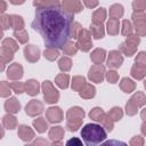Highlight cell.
<instances>
[{"mask_svg":"<svg viewBox=\"0 0 146 146\" xmlns=\"http://www.w3.org/2000/svg\"><path fill=\"white\" fill-rule=\"evenodd\" d=\"M73 18L62 5L40 7L35 9L32 27L42 36L47 48L63 49L71 38Z\"/></svg>","mask_w":146,"mask_h":146,"instance_id":"obj_1","label":"cell"},{"mask_svg":"<svg viewBox=\"0 0 146 146\" xmlns=\"http://www.w3.org/2000/svg\"><path fill=\"white\" fill-rule=\"evenodd\" d=\"M81 137L86 145L94 146L106 139V130L97 123H88L81 130Z\"/></svg>","mask_w":146,"mask_h":146,"instance_id":"obj_2","label":"cell"},{"mask_svg":"<svg viewBox=\"0 0 146 146\" xmlns=\"http://www.w3.org/2000/svg\"><path fill=\"white\" fill-rule=\"evenodd\" d=\"M41 89H42V92H43V99L47 104H55V103L58 102L59 92L49 80H46V81L42 82Z\"/></svg>","mask_w":146,"mask_h":146,"instance_id":"obj_3","label":"cell"},{"mask_svg":"<svg viewBox=\"0 0 146 146\" xmlns=\"http://www.w3.org/2000/svg\"><path fill=\"white\" fill-rule=\"evenodd\" d=\"M131 19L133 22V29L136 34L139 36L146 35V14L144 11H133L131 15Z\"/></svg>","mask_w":146,"mask_h":146,"instance_id":"obj_4","label":"cell"},{"mask_svg":"<svg viewBox=\"0 0 146 146\" xmlns=\"http://www.w3.org/2000/svg\"><path fill=\"white\" fill-rule=\"evenodd\" d=\"M91 32L89 30H86V29H82V31L80 32L78 39H76V47L83 51V52H87L91 49L92 47V41H91Z\"/></svg>","mask_w":146,"mask_h":146,"instance_id":"obj_5","label":"cell"},{"mask_svg":"<svg viewBox=\"0 0 146 146\" xmlns=\"http://www.w3.org/2000/svg\"><path fill=\"white\" fill-rule=\"evenodd\" d=\"M105 74H106V71H105V66L104 65H102V64H94L89 68L88 78L92 82H95V83H100L105 79Z\"/></svg>","mask_w":146,"mask_h":146,"instance_id":"obj_6","label":"cell"},{"mask_svg":"<svg viewBox=\"0 0 146 146\" xmlns=\"http://www.w3.org/2000/svg\"><path fill=\"white\" fill-rule=\"evenodd\" d=\"M43 112V104L40 100L32 99L25 106V113L29 116H38Z\"/></svg>","mask_w":146,"mask_h":146,"instance_id":"obj_7","label":"cell"},{"mask_svg":"<svg viewBox=\"0 0 146 146\" xmlns=\"http://www.w3.org/2000/svg\"><path fill=\"white\" fill-rule=\"evenodd\" d=\"M46 117H47L48 122H50V123H59L63 121V117H64L63 111L57 106L49 107L46 111Z\"/></svg>","mask_w":146,"mask_h":146,"instance_id":"obj_8","label":"cell"},{"mask_svg":"<svg viewBox=\"0 0 146 146\" xmlns=\"http://www.w3.org/2000/svg\"><path fill=\"white\" fill-rule=\"evenodd\" d=\"M24 57L30 63H35L40 58V49L34 44H27L24 48Z\"/></svg>","mask_w":146,"mask_h":146,"instance_id":"obj_9","label":"cell"},{"mask_svg":"<svg viewBox=\"0 0 146 146\" xmlns=\"http://www.w3.org/2000/svg\"><path fill=\"white\" fill-rule=\"evenodd\" d=\"M107 66L111 68H119L123 63V57L120 50H112L107 57Z\"/></svg>","mask_w":146,"mask_h":146,"instance_id":"obj_10","label":"cell"},{"mask_svg":"<svg viewBox=\"0 0 146 146\" xmlns=\"http://www.w3.org/2000/svg\"><path fill=\"white\" fill-rule=\"evenodd\" d=\"M23 76V66L19 63H13L11 65H9V67L7 68V78L9 80L16 81V80H21Z\"/></svg>","mask_w":146,"mask_h":146,"instance_id":"obj_11","label":"cell"},{"mask_svg":"<svg viewBox=\"0 0 146 146\" xmlns=\"http://www.w3.org/2000/svg\"><path fill=\"white\" fill-rule=\"evenodd\" d=\"M60 5L66 11H68L73 15L82 11V9H83L82 3L80 2V0H63Z\"/></svg>","mask_w":146,"mask_h":146,"instance_id":"obj_12","label":"cell"},{"mask_svg":"<svg viewBox=\"0 0 146 146\" xmlns=\"http://www.w3.org/2000/svg\"><path fill=\"white\" fill-rule=\"evenodd\" d=\"M48 137L52 141L51 143L52 145H62V139L64 137V129H63V127L56 125V127L50 128Z\"/></svg>","mask_w":146,"mask_h":146,"instance_id":"obj_13","label":"cell"},{"mask_svg":"<svg viewBox=\"0 0 146 146\" xmlns=\"http://www.w3.org/2000/svg\"><path fill=\"white\" fill-rule=\"evenodd\" d=\"M17 135L18 137L25 141V143H30L33 138H34V131L29 127V125H25V124H22L18 127V131H17Z\"/></svg>","mask_w":146,"mask_h":146,"instance_id":"obj_14","label":"cell"},{"mask_svg":"<svg viewBox=\"0 0 146 146\" xmlns=\"http://www.w3.org/2000/svg\"><path fill=\"white\" fill-rule=\"evenodd\" d=\"M5 110L7 111V113L16 114L21 110V103L17 100L16 97H9L5 102Z\"/></svg>","mask_w":146,"mask_h":146,"instance_id":"obj_15","label":"cell"},{"mask_svg":"<svg viewBox=\"0 0 146 146\" xmlns=\"http://www.w3.org/2000/svg\"><path fill=\"white\" fill-rule=\"evenodd\" d=\"M40 91V84L36 80H27L25 82V92L29 96H36Z\"/></svg>","mask_w":146,"mask_h":146,"instance_id":"obj_16","label":"cell"},{"mask_svg":"<svg viewBox=\"0 0 146 146\" xmlns=\"http://www.w3.org/2000/svg\"><path fill=\"white\" fill-rule=\"evenodd\" d=\"M90 32L95 39H102L105 35V29L103 23H95L92 22L90 24Z\"/></svg>","mask_w":146,"mask_h":146,"instance_id":"obj_17","label":"cell"},{"mask_svg":"<svg viewBox=\"0 0 146 146\" xmlns=\"http://www.w3.org/2000/svg\"><path fill=\"white\" fill-rule=\"evenodd\" d=\"M106 58V51L102 48H96L90 54V59L94 64H102Z\"/></svg>","mask_w":146,"mask_h":146,"instance_id":"obj_18","label":"cell"},{"mask_svg":"<svg viewBox=\"0 0 146 146\" xmlns=\"http://www.w3.org/2000/svg\"><path fill=\"white\" fill-rule=\"evenodd\" d=\"M130 74L136 80H143L144 78H146V67L138 64H133L131 67Z\"/></svg>","mask_w":146,"mask_h":146,"instance_id":"obj_19","label":"cell"},{"mask_svg":"<svg viewBox=\"0 0 146 146\" xmlns=\"http://www.w3.org/2000/svg\"><path fill=\"white\" fill-rule=\"evenodd\" d=\"M86 115L84 111L79 107V106H74L67 110L66 112V120H71V119H83Z\"/></svg>","mask_w":146,"mask_h":146,"instance_id":"obj_20","label":"cell"},{"mask_svg":"<svg viewBox=\"0 0 146 146\" xmlns=\"http://www.w3.org/2000/svg\"><path fill=\"white\" fill-rule=\"evenodd\" d=\"M106 30H107V33L110 35H116V34H119V30H120V22H119V19L111 17L107 21Z\"/></svg>","mask_w":146,"mask_h":146,"instance_id":"obj_21","label":"cell"},{"mask_svg":"<svg viewBox=\"0 0 146 146\" xmlns=\"http://www.w3.org/2000/svg\"><path fill=\"white\" fill-rule=\"evenodd\" d=\"M120 88L123 92H127V94H130L132 91H135L136 89V83L129 79V78H122L121 79V82H120Z\"/></svg>","mask_w":146,"mask_h":146,"instance_id":"obj_22","label":"cell"},{"mask_svg":"<svg viewBox=\"0 0 146 146\" xmlns=\"http://www.w3.org/2000/svg\"><path fill=\"white\" fill-rule=\"evenodd\" d=\"M79 95H80V97L83 98V99H91V98H94L95 95H96V88H95L92 84L87 83V84L83 87V89H82L81 91H79Z\"/></svg>","mask_w":146,"mask_h":146,"instance_id":"obj_23","label":"cell"},{"mask_svg":"<svg viewBox=\"0 0 146 146\" xmlns=\"http://www.w3.org/2000/svg\"><path fill=\"white\" fill-rule=\"evenodd\" d=\"M0 59H1V71H3V70H5V65L14 59V52L10 51V50H8V49L1 48V51H0Z\"/></svg>","mask_w":146,"mask_h":146,"instance_id":"obj_24","label":"cell"},{"mask_svg":"<svg viewBox=\"0 0 146 146\" xmlns=\"http://www.w3.org/2000/svg\"><path fill=\"white\" fill-rule=\"evenodd\" d=\"M2 125H3L6 129L13 130V129H15V128L17 127V120H16V117H15L13 114L8 113V114H6V115L2 117Z\"/></svg>","mask_w":146,"mask_h":146,"instance_id":"obj_25","label":"cell"},{"mask_svg":"<svg viewBox=\"0 0 146 146\" xmlns=\"http://www.w3.org/2000/svg\"><path fill=\"white\" fill-rule=\"evenodd\" d=\"M124 14V9H123V6L120 5V3H114L110 7V17L112 18H121Z\"/></svg>","mask_w":146,"mask_h":146,"instance_id":"obj_26","label":"cell"},{"mask_svg":"<svg viewBox=\"0 0 146 146\" xmlns=\"http://www.w3.org/2000/svg\"><path fill=\"white\" fill-rule=\"evenodd\" d=\"M86 84H87L86 79L83 76H81V75H76V76H73L71 87H72V89L74 91H81Z\"/></svg>","mask_w":146,"mask_h":146,"instance_id":"obj_27","label":"cell"},{"mask_svg":"<svg viewBox=\"0 0 146 146\" xmlns=\"http://www.w3.org/2000/svg\"><path fill=\"white\" fill-rule=\"evenodd\" d=\"M33 127L35 128V130L39 133H42L48 129V120H46L44 117L40 116V117H38V119H35L33 121Z\"/></svg>","mask_w":146,"mask_h":146,"instance_id":"obj_28","label":"cell"},{"mask_svg":"<svg viewBox=\"0 0 146 146\" xmlns=\"http://www.w3.org/2000/svg\"><path fill=\"white\" fill-rule=\"evenodd\" d=\"M68 82H70V75L66 73H60L55 78V83L60 89H66L68 87Z\"/></svg>","mask_w":146,"mask_h":146,"instance_id":"obj_29","label":"cell"},{"mask_svg":"<svg viewBox=\"0 0 146 146\" xmlns=\"http://www.w3.org/2000/svg\"><path fill=\"white\" fill-rule=\"evenodd\" d=\"M106 115V113L103 111V108H100V107H94L90 112H89V116H90V119L91 120H94V121H96V122H102L103 121V119H104V116Z\"/></svg>","mask_w":146,"mask_h":146,"instance_id":"obj_30","label":"cell"},{"mask_svg":"<svg viewBox=\"0 0 146 146\" xmlns=\"http://www.w3.org/2000/svg\"><path fill=\"white\" fill-rule=\"evenodd\" d=\"M10 27L14 31L24 29V19L19 15H10Z\"/></svg>","mask_w":146,"mask_h":146,"instance_id":"obj_31","label":"cell"},{"mask_svg":"<svg viewBox=\"0 0 146 146\" xmlns=\"http://www.w3.org/2000/svg\"><path fill=\"white\" fill-rule=\"evenodd\" d=\"M1 48H5V49H8L13 52H16L18 50V43L11 39V38H7V39H3L2 40V43H1Z\"/></svg>","mask_w":146,"mask_h":146,"instance_id":"obj_32","label":"cell"},{"mask_svg":"<svg viewBox=\"0 0 146 146\" xmlns=\"http://www.w3.org/2000/svg\"><path fill=\"white\" fill-rule=\"evenodd\" d=\"M138 107H141V106H144L145 104H146V96H145V94L143 92V91H137V92H135L132 96H131V98H130Z\"/></svg>","mask_w":146,"mask_h":146,"instance_id":"obj_33","label":"cell"},{"mask_svg":"<svg viewBox=\"0 0 146 146\" xmlns=\"http://www.w3.org/2000/svg\"><path fill=\"white\" fill-rule=\"evenodd\" d=\"M106 19V9L99 8L92 13V22L95 23H104Z\"/></svg>","mask_w":146,"mask_h":146,"instance_id":"obj_34","label":"cell"},{"mask_svg":"<svg viewBox=\"0 0 146 146\" xmlns=\"http://www.w3.org/2000/svg\"><path fill=\"white\" fill-rule=\"evenodd\" d=\"M14 36L18 40L19 43H26L29 41V34H27V32H26L25 29L15 30L14 31Z\"/></svg>","mask_w":146,"mask_h":146,"instance_id":"obj_35","label":"cell"},{"mask_svg":"<svg viewBox=\"0 0 146 146\" xmlns=\"http://www.w3.org/2000/svg\"><path fill=\"white\" fill-rule=\"evenodd\" d=\"M43 56H44L46 59L52 62V60H55V59L58 58L59 51H58L57 48H47V49H44V51H43Z\"/></svg>","mask_w":146,"mask_h":146,"instance_id":"obj_36","label":"cell"},{"mask_svg":"<svg viewBox=\"0 0 146 146\" xmlns=\"http://www.w3.org/2000/svg\"><path fill=\"white\" fill-rule=\"evenodd\" d=\"M83 119H71L66 120V128L70 131H76L81 125H82Z\"/></svg>","mask_w":146,"mask_h":146,"instance_id":"obj_37","label":"cell"},{"mask_svg":"<svg viewBox=\"0 0 146 146\" xmlns=\"http://www.w3.org/2000/svg\"><path fill=\"white\" fill-rule=\"evenodd\" d=\"M133 30H135V29H133V25L131 24L130 21L124 19V21L122 22V27H121V33H122V35H124V36H129V35L132 34Z\"/></svg>","mask_w":146,"mask_h":146,"instance_id":"obj_38","label":"cell"},{"mask_svg":"<svg viewBox=\"0 0 146 146\" xmlns=\"http://www.w3.org/2000/svg\"><path fill=\"white\" fill-rule=\"evenodd\" d=\"M119 49H120V51H121L123 55H125L127 57H131V56H132V55H135V52L137 51V48L131 47V46L127 44L125 42H122V43L120 44Z\"/></svg>","mask_w":146,"mask_h":146,"instance_id":"obj_39","label":"cell"},{"mask_svg":"<svg viewBox=\"0 0 146 146\" xmlns=\"http://www.w3.org/2000/svg\"><path fill=\"white\" fill-rule=\"evenodd\" d=\"M58 67L62 72H67L72 67V60L68 57H62L58 60Z\"/></svg>","mask_w":146,"mask_h":146,"instance_id":"obj_40","label":"cell"},{"mask_svg":"<svg viewBox=\"0 0 146 146\" xmlns=\"http://www.w3.org/2000/svg\"><path fill=\"white\" fill-rule=\"evenodd\" d=\"M107 115H108L114 122H116V121H120V120L123 117V111H122V108H120V107H113L112 110H110V112L107 113Z\"/></svg>","mask_w":146,"mask_h":146,"instance_id":"obj_41","label":"cell"},{"mask_svg":"<svg viewBox=\"0 0 146 146\" xmlns=\"http://www.w3.org/2000/svg\"><path fill=\"white\" fill-rule=\"evenodd\" d=\"M59 5V0H33V6L36 8L40 7H50Z\"/></svg>","mask_w":146,"mask_h":146,"instance_id":"obj_42","label":"cell"},{"mask_svg":"<svg viewBox=\"0 0 146 146\" xmlns=\"http://www.w3.org/2000/svg\"><path fill=\"white\" fill-rule=\"evenodd\" d=\"M78 50H79V48L76 47V44L73 43V42H70V41H68L67 43H65V46L63 47L64 54H65V55H68V56H74V55H76Z\"/></svg>","mask_w":146,"mask_h":146,"instance_id":"obj_43","label":"cell"},{"mask_svg":"<svg viewBox=\"0 0 146 146\" xmlns=\"http://www.w3.org/2000/svg\"><path fill=\"white\" fill-rule=\"evenodd\" d=\"M11 91H13V89H11L10 84L7 83L6 81H1V83H0V96L2 98H7V97L10 96Z\"/></svg>","mask_w":146,"mask_h":146,"instance_id":"obj_44","label":"cell"},{"mask_svg":"<svg viewBox=\"0 0 146 146\" xmlns=\"http://www.w3.org/2000/svg\"><path fill=\"white\" fill-rule=\"evenodd\" d=\"M138 108H139V107H138L131 99H129L128 103L125 104V113H127V115H129V116L136 115L137 112H138Z\"/></svg>","mask_w":146,"mask_h":146,"instance_id":"obj_45","label":"cell"},{"mask_svg":"<svg viewBox=\"0 0 146 146\" xmlns=\"http://www.w3.org/2000/svg\"><path fill=\"white\" fill-rule=\"evenodd\" d=\"M9 84H10L13 91L16 92L17 95H21V94L25 92V83L19 82L18 80H16V81H14V82H10Z\"/></svg>","mask_w":146,"mask_h":146,"instance_id":"obj_46","label":"cell"},{"mask_svg":"<svg viewBox=\"0 0 146 146\" xmlns=\"http://www.w3.org/2000/svg\"><path fill=\"white\" fill-rule=\"evenodd\" d=\"M124 42H125L127 44L131 46V47L137 48V47H138V44L140 43V36H139L138 34H131V35L127 36V39H125V41H124Z\"/></svg>","mask_w":146,"mask_h":146,"instance_id":"obj_47","label":"cell"},{"mask_svg":"<svg viewBox=\"0 0 146 146\" xmlns=\"http://www.w3.org/2000/svg\"><path fill=\"white\" fill-rule=\"evenodd\" d=\"M100 123H102V125L105 128V130H107V131H112L113 128H114V121H113L107 114L104 116V119H103V121H102Z\"/></svg>","mask_w":146,"mask_h":146,"instance_id":"obj_48","label":"cell"},{"mask_svg":"<svg viewBox=\"0 0 146 146\" xmlns=\"http://www.w3.org/2000/svg\"><path fill=\"white\" fill-rule=\"evenodd\" d=\"M132 8L135 11H144L146 9V0H133Z\"/></svg>","mask_w":146,"mask_h":146,"instance_id":"obj_49","label":"cell"},{"mask_svg":"<svg viewBox=\"0 0 146 146\" xmlns=\"http://www.w3.org/2000/svg\"><path fill=\"white\" fill-rule=\"evenodd\" d=\"M81 31H82V26H81V24L78 23V22H74L73 25H72V30H71V38H73V39L76 40Z\"/></svg>","mask_w":146,"mask_h":146,"instance_id":"obj_50","label":"cell"},{"mask_svg":"<svg viewBox=\"0 0 146 146\" xmlns=\"http://www.w3.org/2000/svg\"><path fill=\"white\" fill-rule=\"evenodd\" d=\"M105 78H106V80H107L110 83H116L117 80H119V74H117V72H115L114 70H110L108 72H106Z\"/></svg>","mask_w":146,"mask_h":146,"instance_id":"obj_51","label":"cell"},{"mask_svg":"<svg viewBox=\"0 0 146 146\" xmlns=\"http://www.w3.org/2000/svg\"><path fill=\"white\" fill-rule=\"evenodd\" d=\"M0 23H1L2 31L9 29V27H10V15H5V14H2L1 17H0Z\"/></svg>","mask_w":146,"mask_h":146,"instance_id":"obj_52","label":"cell"},{"mask_svg":"<svg viewBox=\"0 0 146 146\" xmlns=\"http://www.w3.org/2000/svg\"><path fill=\"white\" fill-rule=\"evenodd\" d=\"M135 63L138 64V65H141V66H145V67H146V51H140V52H138L137 56H136Z\"/></svg>","mask_w":146,"mask_h":146,"instance_id":"obj_53","label":"cell"},{"mask_svg":"<svg viewBox=\"0 0 146 146\" xmlns=\"http://www.w3.org/2000/svg\"><path fill=\"white\" fill-rule=\"evenodd\" d=\"M130 145L131 146H141V145H144V138L141 136H135L130 139Z\"/></svg>","mask_w":146,"mask_h":146,"instance_id":"obj_54","label":"cell"},{"mask_svg":"<svg viewBox=\"0 0 146 146\" xmlns=\"http://www.w3.org/2000/svg\"><path fill=\"white\" fill-rule=\"evenodd\" d=\"M83 3L87 8L89 9H94L98 6V0H83Z\"/></svg>","mask_w":146,"mask_h":146,"instance_id":"obj_55","label":"cell"},{"mask_svg":"<svg viewBox=\"0 0 146 146\" xmlns=\"http://www.w3.org/2000/svg\"><path fill=\"white\" fill-rule=\"evenodd\" d=\"M66 145H73V146H81L82 145V141L79 139V138H76V137H74V138H71V139H68L67 141H66Z\"/></svg>","mask_w":146,"mask_h":146,"instance_id":"obj_56","label":"cell"},{"mask_svg":"<svg viewBox=\"0 0 146 146\" xmlns=\"http://www.w3.org/2000/svg\"><path fill=\"white\" fill-rule=\"evenodd\" d=\"M31 144H32V145H50V143H49L48 140L42 139V138H39V139H36V140L32 141Z\"/></svg>","mask_w":146,"mask_h":146,"instance_id":"obj_57","label":"cell"},{"mask_svg":"<svg viewBox=\"0 0 146 146\" xmlns=\"http://www.w3.org/2000/svg\"><path fill=\"white\" fill-rule=\"evenodd\" d=\"M0 5H1L0 11H1V14H3V13L6 11V9H7V3H6V1H5V0H0Z\"/></svg>","mask_w":146,"mask_h":146,"instance_id":"obj_58","label":"cell"},{"mask_svg":"<svg viewBox=\"0 0 146 146\" xmlns=\"http://www.w3.org/2000/svg\"><path fill=\"white\" fill-rule=\"evenodd\" d=\"M140 131H141V133L144 135V136H146V120L143 122V124L140 125Z\"/></svg>","mask_w":146,"mask_h":146,"instance_id":"obj_59","label":"cell"},{"mask_svg":"<svg viewBox=\"0 0 146 146\" xmlns=\"http://www.w3.org/2000/svg\"><path fill=\"white\" fill-rule=\"evenodd\" d=\"M9 2L11 5H22L25 2V0H9Z\"/></svg>","mask_w":146,"mask_h":146,"instance_id":"obj_60","label":"cell"},{"mask_svg":"<svg viewBox=\"0 0 146 146\" xmlns=\"http://www.w3.org/2000/svg\"><path fill=\"white\" fill-rule=\"evenodd\" d=\"M140 116H141V119L145 121L146 120V107L144 108V110H141V112H140Z\"/></svg>","mask_w":146,"mask_h":146,"instance_id":"obj_61","label":"cell"},{"mask_svg":"<svg viewBox=\"0 0 146 146\" xmlns=\"http://www.w3.org/2000/svg\"><path fill=\"white\" fill-rule=\"evenodd\" d=\"M3 137V129H1V138Z\"/></svg>","mask_w":146,"mask_h":146,"instance_id":"obj_62","label":"cell"},{"mask_svg":"<svg viewBox=\"0 0 146 146\" xmlns=\"http://www.w3.org/2000/svg\"><path fill=\"white\" fill-rule=\"evenodd\" d=\"M144 87H145V89H146V79H145V81H144Z\"/></svg>","mask_w":146,"mask_h":146,"instance_id":"obj_63","label":"cell"}]
</instances>
